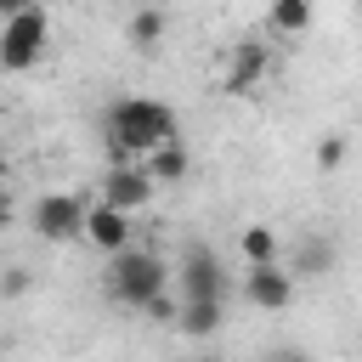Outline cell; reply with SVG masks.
I'll use <instances>...</instances> for the list:
<instances>
[{
  "label": "cell",
  "mask_w": 362,
  "mask_h": 362,
  "mask_svg": "<svg viewBox=\"0 0 362 362\" xmlns=\"http://www.w3.org/2000/svg\"><path fill=\"white\" fill-rule=\"evenodd\" d=\"M181 124H175V107L170 102H153V96H119L107 107V153L113 164H147L164 141H175Z\"/></svg>",
  "instance_id": "cell-1"
},
{
  "label": "cell",
  "mask_w": 362,
  "mask_h": 362,
  "mask_svg": "<svg viewBox=\"0 0 362 362\" xmlns=\"http://www.w3.org/2000/svg\"><path fill=\"white\" fill-rule=\"evenodd\" d=\"M107 294H113L124 311H147L158 294H170V266H164L153 249H124V255H113V266H107Z\"/></svg>",
  "instance_id": "cell-2"
},
{
  "label": "cell",
  "mask_w": 362,
  "mask_h": 362,
  "mask_svg": "<svg viewBox=\"0 0 362 362\" xmlns=\"http://www.w3.org/2000/svg\"><path fill=\"white\" fill-rule=\"evenodd\" d=\"M51 45V17L45 6H11L0 23V74H28Z\"/></svg>",
  "instance_id": "cell-3"
},
{
  "label": "cell",
  "mask_w": 362,
  "mask_h": 362,
  "mask_svg": "<svg viewBox=\"0 0 362 362\" xmlns=\"http://www.w3.org/2000/svg\"><path fill=\"white\" fill-rule=\"evenodd\" d=\"M198 300H226V266L209 243H192L181 255V305H198Z\"/></svg>",
  "instance_id": "cell-4"
},
{
  "label": "cell",
  "mask_w": 362,
  "mask_h": 362,
  "mask_svg": "<svg viewBox=\"0 0 362 362\" xmlns=\"http://www.w3.org/2000/svg\"><path fill=\"white\" fill-rule=\"evenodd\" d=\"M85 215H90V204H85L79 192H45V198L34 204V232H40L45 243H68V238L85 232Z\"/></svg>",
  "instance_id": "cell-5"
},
{
  "label": "cell",
  "mask_w": 362,
  "mask_h": 362,
  "mask_svg": "<svg viewBox=\"0 0 362 362\" xmlns=\"http://www.w3.org/2000/svg\"><path fill=\"white\" fill-rule=\"evenodd\" d=\"M266 68H272V45H266L260 34H243V40L232 45V68H226L221 90H226V96H249V90L266 79Z\"/></svg>",
  "instance_id": "cell-6"
},
{
  "label": "cell",
  "mask_w": 362,
  "mask_h": 362,
  "mask_svg": "<svg viewBox=\"0 0 362 362\" xmlns=\"http://www.w3.org/2000/svg\"><path fill=\"white\" fill-rule=\"evenodd\" d=\"M153 198V175H147V164H113L107 175H102V204H113L119 215H130L136 221V209Z\"/></svg>",
  "instance_id": "cell-7"
},
{
  "label": "cell",
  "mask_w": 362,
  "mask_h": 362,
  "mask_svg": "<svg viewBox=\"0 0 362 362\" xmlns=\"http://www.w3.org/2000/svg\"><path fill=\"white\" fill-rule=\"evenodd\" d=\"M243 300L255 311H283L294 300V272L288 266H249L243 272Z\"/></svg>",
  "instance_id": "cell-8"
},
{
  "label": "cell",
  "mask_w": 362,
  "mask_h": 362,
  "mask_svg": "<svg viewBox=\"0 0 362 362\" xmlns=\"http://www.w3.org/2000/svg\"><path fill=\"white\" fill-rule=\"evenodd\" d=\"M85 238H90L96 249H107V255L136 249V226H130V215H119L113 204H90V215H85Z\"/></svg>",
  "instance_id": "cell-9"
},
{
  "label": "cell",
  "mask_w": 362,
  "mask_h": 362,
  "mask_svg": "<svg viewBox=\"0 0 362 362\" xmlns=\"http://www.w3.org/2000/svg\"><path fill=\"white\" fill-rule=\"evenodd\" d=\"M175 328H181L187 339H209V334H221V328H226V300H198V305H181Z\"/></svg>",
  "instance_id": "cell-10"
},
{
  "label": "cell",
  "mask_w": 362,
  "mask_h": 362,
  "mask_svg": "<svg viewBox=\"0 0 362 362\" xmlns=\"http://www.w3.org/2000/svg\"><path fill=\"white\" fill-rule=\"evenodd\" d=\"M187 170H192V153H187V141H181V136H175V141H164V147L147 158L153 187H164V181H187Z\"/></svg>",
  "instance_id": "cell-11"
},
{
  "label": "cell",
  "mask_w": 362,
  "mask_h": 362,
  "mask_svg": "<svg viewBox=\"0 0 362 362\" xmlns=\"http://www.w3.org/2000/svg\"><path fill=\"white\" fill-rule=\"evenodd\" d=\"M277 232L266 226V221H255V226H243L238 232V255H243V266H277Z\"/></svg>",
  "instance_id": "cell-12"
},
{
  "label": "cell",
  "mask_w": 362,
  "mask_h": 362,
  "mask_svg": "<svg viewBox=\"0 0 362 362\" xmlns=\"http://www.w3.org/2000/svg\"><path fill=\"white\" fill-rule=\"evenodd\" d=\"M124 40H130L136 51H153V45L164 40V11H158V6H141V11L124 23Z\"/></svg>",
  "instance_id": "cell-13"
},
{
  "label": "cell",
  "mask_w": 362,
  "mask_h": 362,
  "mask_svg": "<svg viewBox=\"0 0 362 362\" xmlns=\"http://www.w3.org/2000/svg\"><path fill=\"white\" fill-rule=\"evenodd\" d=\"M328 266H334V243H328V238H305L288 272H294V277H322Z\"/></svg>",
  "instance_id": "cell-14"
},
{
  "label": "cell",
  "mask_w": 362,
  "mask_h": 362,
  "mask_svg": "<svg viewBox=\"0 0 362 362\" xmlns=\"http://www.w3.org/2000/svg\"><path fill=\"white\" fill-rule=\"evenodd\" d=\"M266 28L272 34H300V28H311V6L305 0H277L266 11Z\"/></svg>",
  "instance_id": "cell-15"
},
{
  "label": "cell",
  "mask_w": 362,
  "mask_h": 362,
  "mask_svg": "<svg viewBox=\"0 0 362 362\" xmlns=\"http://www.w3.org/2000/svg\"><path fill=\"white\" fill-rule=\"evenodd\" d=\"M345 164V136H322L317 141V170H339Z\"/></svg>",
  "instance_id": "cell-16"
},
{
  "label": "cell",
  "mask_w": 362,
  "mask_h": 362,
  "mask_svg": "<svg viewBox=\"0 0 362 362\" xmlns=\"http://www.w3.org/2000/svg\"><path fill=\"white\" fill-rule=\"evenodd\" d=\"M28 266H6V277H0V300H17V294H28Z\"/></svg>",
  "instance_id": "cell-17"
},
{
  "label": "cell",
  "mask_w": 362,
  "mask_h": 362,
  "mask_svg": "<svg viewBox=\"0 0 362 362\" xmlns=\"http://www.w3.org/2000/svg\"><path fill=\"white\" fill-rule=\"evenodd\" d=\"M266 362H311V356H305V351H300V345H283V351H272V356H266Z\"/></svg>",
  "instance_id": "cell-18"
},
{
  "label": "cell",
  "mask_w": 362,
  "mask_h": 362,
  "mask_svg": "<svg viewBox=\"0 0 362 362\" xmlns=\"http://www.w3.org/2000/svg\"><path fill=\"white\" fill-rule=\"evenodd\" d=\"M0 226H11V198H6V187H0Z\"/></svg>",
  "instance_id": "cell-19"
},
{
  "label": "cell",
  "mask_w": 362,
  "mask_h": 362,
  "mask_svg": "<svg viewBox=\"0 0 362 362\" xmlns=\"http://www.w3.org/2000/svg\"><path fill=\"white\" fill-rule=\"evenodd\" d=\"M0 181H6V153H0Z\"/></svg>",
  "instance_id": "cell-20"
}]
</instances>
